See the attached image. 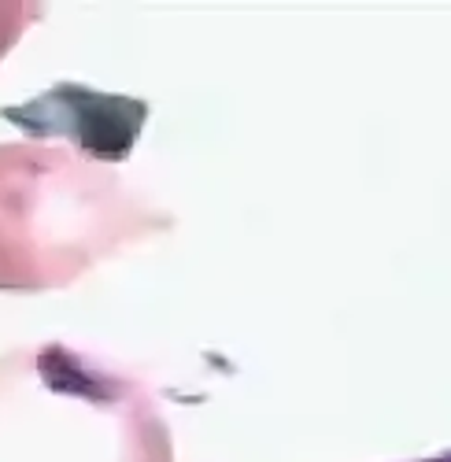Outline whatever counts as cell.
<instances>
[{"label": "cell", "mask_w": 451, "mask_h": 462, "mask_svg": "<svg viewBox=\"0 0 451 462\" xmlns=\"http://www.w3.org/2000/svg\"><path fill=\"white\" fill-rule=\"evenodd\" d=\"M170 229L107 163L67 144H0V292H49Z\"/></svg>", "instance_id": "obj_1"}, {"label": "cell", "mask_w": 451, "mask_h": 462, "mask_svg": "<svg viewBox=\"0 0 451 462\" xmlns=\"http://www.w3.org/2000/svg\"><path fill=\"white\" fill-rule=\"evenodd\" d=\"M0 462H174L141 381L67 344L0 356Z\"/></svg>", "instance_id": "obj_2"}, {"label": "cell", "mask_w": 451, "mask_h": 462, "mask_svg": "<svg viewBox=\"0 0 451 462\" xmlns=\"http://www.w3.org/2000/svg\"><path fill=\"white\" fill-rule=\"evenodd\" d=\"M8 119H15L30 137H67L74 148L100 163L126 160L148 119V107L126 97H107L82 86H60L41 93L33 104L8 107Z\"/></svg>", "instance_id": "obj_3"}, {"label": "cell", "mask_w": 451, "mask_h": 462, "mask_svg": "<svg viewBox=\"0 0 451 462\" xmlns=\"http://www.w3.org/2000/svg\"><path fill=\"white\" fill-rule=\"evenodd\" d=\"M33 19H37V5H0V60Z\"/></svg>", "instance_id": "obj_4"}, {"label": "cell", "mask_w": 451, "mask_h": 462, "mask_svg": "<svg viewBox=\"0 0 451 462\" xmlns=\"http://www.w3.org/2000/svg\"><path fill=\"white\" fill-rule=\"evenodd\" d=\"M415 462H451V451H440V455H429V458H415Z\"/></svg>", "instance_id": "obj_5"}]
</instances>
